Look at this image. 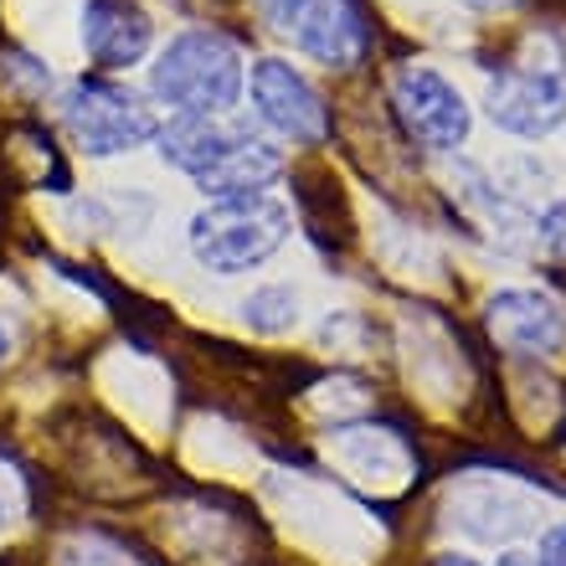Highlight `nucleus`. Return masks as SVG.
<instances>
[{
    "label": "nucleus",
    "mask_w": 566,
    "mask_h": 566,
    "mask_svg": "<svg viewBox=\"0 0 566 566\" xmlns=\"http://www.w3.org/2000/svg\"><path fill=\"white\" fill-rule=\"evenodd\" d=\"M242 319H248V329H258V335H283V329H294V319H298V294L289 283L253 289V294L242 298Z\"/></svg>",
    "instance_id": "12"
},
{
    "label": "nucleus",
    "mask_w": 566,
    "mask_h": 566,
    "mask_svg": "<svg viewBox=\"0 0 566 566\" xmlns=\"http://www.w3.org/2000/svg\"><path fill=\"white\" fill-rule=\"evenodd\" d=\"M6 350H11V335H6V325H0V360H6Z\"/></svg>",
    "instance_id": "20"
},
{
    "label": "nucleus",
    "mask_w": 566,
    "mask_h": 566,
    "mask_svg": "<svg viewBox=\"0 0 566 566\" xmlns=\"http://www.w3.org/2000/svg\"><path fill=\"white\" fill-rule=\"evenodd\" d=\"M494 566H536V562H531V556H521V552H505V556H500V562H494Z\"/></svg>",
    "instance_id": "18"
},
{
    "label": "nucleus",
    "mask_w": 566,
    "mask_h": 566,
    "mask_svg": "<svg viewBox=\"0 0 566 566\" xmlns=\"http://www.w3.org/2000/svg\"><path fill=\"white\" fill-rule=\"evenodd\" d=\"M83 46L98 73H124L149 57L155 21L139 0H83Z\"/></svg>",
    "instance_id": "9"
},
{
    "label": "nucleus",
    "mask_w": 566,
    "mask_h": 566,
    "mask_svg": "<svg viewBox=\"0 0 566 566\" xmlns=\"http://www.w3.org/2000/svg\"><path fill=\"white\" fill-rule=\"evenodd\" d=\"M494 129L515 139H546L566 124V42L556 31H525L484 88Z\"/></svg>",
    "instance_id": "1"
},
{
    "label": "nucleus",
    "mask_w": 566,
    "mask_h": 566,
    "mask_svg": "<svg viewBox=\"0 0 566 566\" xmlns=\"http://www.w3.org/2000/svg\"><path fill=\"white\" fill-rule=\"evenodd\" d=\"M248 93H253L258 119L269 124L273 135L298 139V145H319V139H329L325 98H319V88L298 73L294 62L258 57L253 73H248Z\"/></svg>",
    "instance_id": "7"
},
{
    "label": "nucleus",
    "mask_w": 566,
    "mask_h": 566,
    "mask_svg": "<svg viewBox=\"0 0 566 566\" xmlns=\"http://www.w3.org/2000/svg\"><path fill=\"white\" fill-rule=\"evenodd\" d=\"M242 88H248L242 46L211 27L170 36L149 67V93L165 108H176V119H222L238 108Z\"/></svg>",
    "instance_id": "2"
},
{
    "label": "nucleus",
    "mask_w": 566,
    "mask_h": 566,
    "mask_svg": "<svg viewBox=\"0 0 566 566\" xmlns=\"http://www.w3.org/2000/svg\"><path fill=\"white\" fill-rule=\"evenodd\" d=\"M62 566H124V562L104 536H77L73 546L62 552Z\"/></svg>",
    "instance_id": "15"
},
{
    "label": "nucleus",
    "mask_w": 566,
    "mask_h": 566,
    "mask_svg": "<svg viewBox=\"0 0 566 566\" xmlns=\"http://www.w3.org/2000/svg\"><path fill=\"white\" fill-rule=\"evenodd\" d=\"M463 6H469V11H510L515 0H463Z\"/></svg>",
    "instance_id": "17"
},
{
    "label": "nucleus",
    "mask_w": 566,
    "mask_h": 566,
    "mask_svg": "<svg viewBox=\"0 0 566 566\" xmlns=\"http://www.w3.org/2000/svg\"><path fill=\"white\" fill-rule=\"evenodd\" d=\"M294 232V217L279 196L248 191V196H222L191 217V253L201 269L222 273H248L258 263H269Z\"/></svg>",
    "instance_id": "3"
},
{
    "label": "nucleus",
    "mask_w": 566,
    "mask_h": 566,
    "mask_svg": "<svg viewBox=\"0 0 566 566\" xmlns=\"http://www.w3.org/2000/svg\"><path fill=\"white\" fill-rule=\"evenodd\" d=\"M242 129H248V124H232L227 114L222 119H170V124H160L155 145H160L165 165H176V170H186V176L196 180L222 160Z\"/></svg>",
    "instance_id": "11"
},
{
    "label": "nucleus",
    "mask_w": 566,
    "mask_h": 566,
    "mask_svg": "<svg viewBox=\"0 0 566 566\" xmlns=\"http://www.w3.org/2000/svg\"><path fill=\"white\" fill-rule=\"evenodd\" d=\"M438 566H479L474 556H438Z\"/></svg>",
    "instance_id": "19"
},
{
    "label": "nucleus",
    "mask_w": 566,
    "mask_h": 566,
    "mask_svg": "<svg viewBox=\"0 0 566 566\" xmlns=\"http://www.w3.org/2000/svg\"><path fill=\"white\" fill-rule=\"evenodd\" d=\"M27 500H31L27 474L15 469L11 453H0V525L21 521V515H27Z\"/></svg>",
    "instance_id": "13"
},
{
    "label": "nucleus",
    "mask_w": 566,
    "mask_h": 566,
    "mask_svg": "<svg viewBox=\"0 0 566 566\" xmlns=\"http://www.w3.org/2000/svg\"><path fill=\"white\" fill-rule=\"evenodd\" d=\"M62 124H67L73 145L83 149V155H93V160L139 149L160 135L155 108H149L135 88L108 83V77H77L73 88L62 93Z\"/></svg>",
    "instance_id": "4"
},
{
    "label": "nucleus",
    "mask_w": 566,
    "mask_h": 566,
    "mask_svg": "<svg viewBox=\"0 0 566 566\" xmlns=\"http://www.w3.org/2000/svg\"><path fill=\"white\" fill-rule=\"evenodd\" d=\"M283 176V149L273 139L253 135V129H242L232 139L222 160L211 165L207 176H196V186L211 196V201H222V196H248V191H269L273 180Z\"/></svg>",
    "instance_id": "10"
},
{
    "label": "nucleus",
    "mask_w": 566,
    "mask_h": 566,
    "mask_svg": "<svg viewBox=\"0 0 566 566\" xmlns=\"http://www.w3.org/2000/svg\"><path fill=\"white\" fill-rule=\"evenodd\" d=\"M536 566H566V521H562V525H552V531L541 536Z\"/></svg>",
    "instance_id": "16"
},
{
    "label": "nucleus",
    "mask_w": 566,
    "mask_h": 566,
    "mask_svg": "<svg viewBox=\"0 0 566 566\" xmlns=\"http://www.w3.org/2000/svg\"><path fill=\"white\" fill-rule=\"evenodd\" d=\"M484 329L510 356L552 360L566 350V310L541 289H500L484 304Z\"/></svg>",
    "instance_id": "8"
},
{
    "label": "nucleus",
    "mask_w": 566,
    "mask_h": 566,
    "mask_svg": "<svg viewBox=\"0 0 566 566\" xmlns=\"http://www.w3.org/2000/svg\"><path fill=\"white\" fill-rule=\"evenodd\" d=\"M391 114L407 129V139L432 155H453L474 129L463 93L438 67H422V62H407L391 73Z\"/></svg>",
    "instance_id": "6"
},
{
    "label": "nucleus",
    "mask_w": 566,
    "mask_h": 566,
    "mask_svg": "<svg viewBox=\"0 0 566 566\" xmlns=\"http://www.w3.org/2000/svg\"><path fill=\"white\" fill-rule=\"evenodd\" d=\"M536 242H541V253L552 258V263H566V196L562 201H552V207L536 217Z\"/></svg>",
    "instance_id": "14"
},
{
    "label": "nucleus",
    "mask_w": 566,
    "mask_h": 566,
    "mask_svg": "<svg viewBox=\"0 0 566 566\" xmlns=\"http://www.w3.org/2000/svg\"><path fill=\"white\" fill-rule=\"evenodd\" d=\"M258 15L294 42L304 57L325 62L335 73L356 67L371 52V21L360 0H258Z\"/></svg>",
    "instance_id": "5"
}]
</instances>
